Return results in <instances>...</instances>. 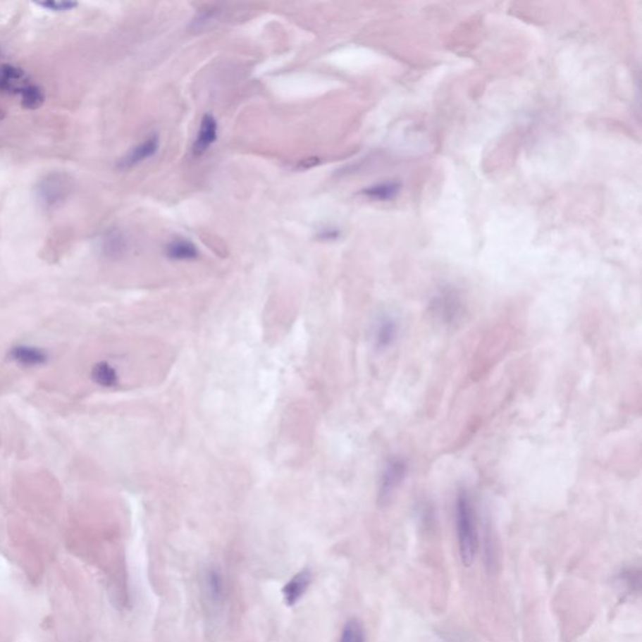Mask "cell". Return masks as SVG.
Instances as JSON below:
<instances>
[{
  "label": "cell",
  "instance_id": "1",
  "mask_svg": "<svg viewBox=\"0 0 642 642\" xmlns=\"http://www.w3.org/2000/svg\"><path fill=\"white\" fill-rule=\"evenodd\" d=\"M455 527L462 562L471 566L477 556L478 529L476 511L467 490H461L455 500Z\"/></svg>",
  "mask_w": 642,
  "mask_h": 642
},
{
  "label": "cell",
  "instance_id": "2",
  "mask_svg": "<svg viewBox=\"0 0 642 642\" xmlns=\"http://www.w3.org/2000/svg\"><path fill=\"white\" fill-rule=\"evenodd\" d=\"M70 178L64 173H51L44 177L38 185L37 195L46 207L61 204L70 194Z\"/></svg>",
  "mask_w": 642,
  "mask_h": 642
},
{
  "label": "cell",
  "instance_id": "3",
  "mask_svg": "<svg viewBox=\"0 0 642 642\" xmlns=\"http://www.w3.org/2000/svg\"><path fill=\"white\" fill-rule=\"evenodd\" d=\"M407 474V463L400 458H390L384 466L381 472L379 487H378V498L381 503H387L390 497L394 495L395 489L398 488L403 482Z\"/></svg>",
  "mask_w": 642,
  "mask_h": 642
},
{
  "label": "cell",
  "instance_id": "4",
  "mask_svg": "<svg viewBox=\"0 0 642 642\" xmlns=\"http://www.w3.org/2000/svg\"><path fill=\"white\" fill-rule=\"evenodd\" d=\"M201 586H202V593L205 596V601L210 607L215 610V608L222 606L226 590H225V580H223V576L220 569L214 566L207 567L202 574Z\"/></svg>",
  "mask_w": 642,
  "mask_h": 642
},
{
  "label": "cell",
  "instance_id": "5",
  "mask_svg": "<svg viewBox=\"0 0 642 642\" xmlns=\"http://www.w3.org/2000/svg\"><path fill=\"white\" fill-rule=\"evenodd\" d=\"M399 325L397 319L390 314H383L376 320L373 330V342L376 350L383 352L392 347L398 336Z\"/></svg>",
  "mask_w": 642,
  "mask_h": 642
},
{
  "label": "cell",
  "instance_id": "6",
  "mask_svg": "<svg viewBox=\"0 0 642 642\" xmlns=\"http://www.w3.org/2000/svg\"><path fill=\"white\" fill-rule=\"evenodd\" d=\"M8 357L14 363L24 368H37L48 362V354L44 349L25 344H18L11 347Z\"/></svg>",
  "mask_w": 642,
  "mask_h": 642
},
{
  "label": "cell",
  "instance_id": "7",
  "mask_svg": "<svg viewBox=\"0 0 642 642\" xmlns=\"http://www.w3.org/2000/svg\"><path fill=\"white\" fill-rule=\"evenodd\" d=\"M159 140L157 135L148 136L143 142L132 148L128 154L118 162V168L130 170L135 166L140 165L144 159H151L159 149Z\"/></svg>",
  "mask_w": 642,
  "mask_h": 642
},
{
  "label": "cell",
  "instance_id": "8",
  "mask_svg": "<svg viewBox=\"0 0 642 642\" xmlns=\"http://www.w3.org/2000/svg\"><path fill=\"white\" fill-rule=\"evenodd\" d=\"M30 85L28 75L23 69L9 64L0 66V92L20 94L27 85Z\"/></svg>",
  "mask_w": 642,
  "mask_h": 642
},
{
  "label": "cell",
  "instance_id": "9",
  "mask_svg": "<svg viewBox=\"0 0 642 642\" xmlns=\"http://www.w3.org/2000/svg\"><path fill=\"white\" fill-rule=\"evenodd\" d=\"M217 140V121L212 114L207 113L202 117L199 125V135L195 140L192 146V154L195 157H199L206 154L211 146L216 142Z\"/></svg>",
  "mask_w": 642,
  "mask_h": 642
},
{
  "label": "cell",
  "instance_id": "10",
  "mask_svg": "<svg viewBox=\"0 0 642 642\" xmlns=\"http://www.w3.org/2000/svg\"><path fill=\"white\" fill-rule=\"evenodd\" d=\"M313 581V574L309 569H304L302 572L295 574L283 588V596L284 601L288 606H294L295 603L300 601L307 588L311 585Z\"/></svg>",
  "mask_w": 642,
  "mask_h": 642
},
{
  "label": "cell",
  "instance_id": "11",
  "mask_svg": "<svg viewBox=\"0 0 642 642\" xmlns=\"http://www.w3.org/2000/svg\"><path fill=\"white\" fill-rule=\"evenodd\" d=\"M166 256L173 261H194L199 257L196 245L186 239H175L166 246Z\"/></svg>",
  "mask_w": 642,
  "mask_h": 642
},
{
  "label": "cell",
  "instance_id": "12",
  "mask_svg": "<svg viewBox=\"0 0 642 642\" xmlns=\"http://www.w3.org/2000/svg\"><path fill=\"white\" fill-rule=\"evenodd\" d=\"M92 381H94L97 385L102 388H114L118 385L120 376L117 370L114 369L113 365L107 363V362H99L94 364L91 371Z\"/></svg>",
  "mask_w": 642,
  "mask_h": 642
},
{
  "label": "cell",
  "instance_id": "13",
  "mask_svg": "<svg viewBox=\"0 0 642 642\" xmlns=\"http://www.w3.org/2000/svg\"><path fill=\"white\" fill-rule=\"evenodd\" d=\"M340 642H366L363 624L357 619H347L341 631Z\"/></svg>",
  "mask_w": 642,
  "mask_h": 642
},
{
  "label": "cell",
  "instance_id": "14",
  "mask_svg": "<svg viewBox=\"0 0 642 642\" xmlns=\"http://www.w3.org/2000/svg\"><path fill=\"white\" fill-rule=\"evenodd\" d=\"M19 96L22 98V103L25 109H39L40 106L44 103V93L38 85H32V83L27 85Z\"/></svg>",
  "mask_w": 642,
  "mask_h": 642
},
{
  "label": "cell",
  "instance_id": "15",
  "mask_svg": "<svg viewBox=\"0 0 642 642\" xmlns=\"http://www.w3.org/2000/svg\"><path fill=\"white\" fill-rule=\"evenodd\" d=\"M103 250L109 257H120L125 251V240L118 233H109L103 242Z\"/></svg>",
  "mask_w": 642,
  "mask_h": 642
},
{
  "label": "cell",
  "instance_id": "16",
  "mask_svg": "<svg viewBox=\"0 0 642 642\" xmlns=\"http://www.w3.org/2000/svg\"><path fill=\"white\" fill-rule=\"evenodd\" d=\"M394 192H395V187H394L393 185H387V183L376 185V186L366 188V190H364L363 191V194L365 195V196H368L369 199H389V197H392Z\"/></svg>",
  "mask_w": 642,
  "mask_h": 642
},
{
  "label": "cell",
  "instance_id": "17",
  "mask_svg": "<svg viewBox=\"0 0 642 642\" xmlns=\"http://www.w3.org/2000/svg\"><path fill=\"white\" fill-rule=\"evenodd\" d=\"M40 6H44L48 11H53V12H67V11H72L74 6H77V3H74V1H53V0H49V1H46V3H40Z\"/></svg>",
  "mask_w": 642,
  "mask_h": 642
},
{
  "label": "cell",
  "instance_id": "18",
  "mask_svg": "<svg viewBox=\"0 0 642 642\" xmlns=\"http://www.w3.org/2000/svg\"><path fill=\"white\" fill-rule=\"evenodd\" d=\"M338 237H339V231L338 230H331V228L323 230L319 235V239L323 240V241H334Z\"/></svg>",
  "mask_w": 642,
  "mask_h": 642
},
{
  "label": "cell",
  "instance_id": "19",
  "mask_svg": "<svg viewBox=\"0 0 642 642\" xmlns=\"http://www.w3.org/2000/svg\"><path fill=\"white\" fill-rule=\"evenodd\" d=\"M6 117V114L3 112V109H0V121L3 120Z\"/></svg>",
  "mask_w": 642,
  "mask_h": 642
}]
</instances>
